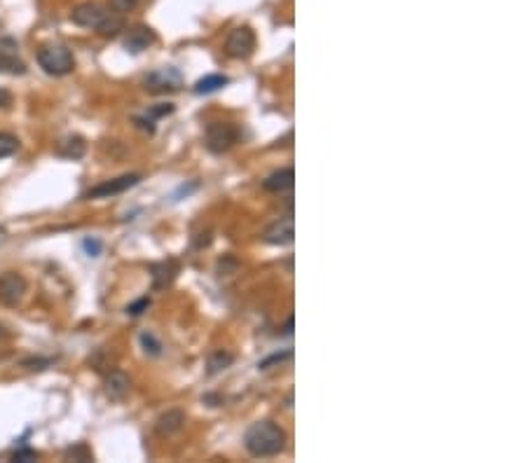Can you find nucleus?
<instances>
[{
	"mask_svg": "<svg viewBox=\"0 0 527 463\" xmlns=\"http://www.w3.org/2000/svg\"><path fill=\"white\" fill-rule=\"evenodd\" d=\"M244 447L251 456H258V459L277 456L286 447V433L274 421H255L244 433Z\"/></svg>",
	"mask_w": 527,
	"mask_h": 463,
	"instance_id": "nucleus-1",
	"label": "nucleus"
},
{
	"mask_svg": "<svg viewBox=\"0 0 527 463\" xmlns=\"http://www.w3.org/2000/svg\"><path fill=\"white\" fill-rule=\"evenodd\" d=\"M288 358H291V351H284V353H272V356H269V358L260 360L258 368H260V370H267V368H272V365H277V363H284V360H288Z\"/></svg>",
	"mask_w": 527,
	"mask_h": 463,
	"instance_id": "nucleus-26",
	"label": "nucleus"
},
{
	"mask_svg": "<svg viewBox=\"0 0 527 463\" xmlns=\"http://www.w3.org/2000/svg\"><path fill=\"white\" fill-rule=\"evenodd\" d=\"M38 63H40V68L47 75L63 77V75L73 73L75 56L66 44L52 42V44H42V47L38 49Z\"/></svg>",
	"mask_w": 527,
	"mask_h": 463,
	"instance_id": "nucleus-2",
	"label": "nucleus"
},
{
	"mask_svg": "<svg viewBox=\"0 0 527 463\" xmlns=\"http://www.w3.org/2000/svg\"><path fill=\"white\" fill-rule=\"evenodd\" d=\"M108 17V12L99 3H80L78 8L70 12V22L82 26V29H99L101 22Z\"/></svg>",
	"mask_w": 527,
	"mask_h": 463,
	"instance_id": "nucleus-8",
	"label": "nucleus"
},
{
	"mask_svg": "<svg viewBox=\"0 0 527 463\" xmlns=\"http://www.w3.org/2000/svg\"><path fill=\"white\" fill-rule=\"evenodd\" d=\"M293 180H295V173L291 166H288V169H279V171H274L272 176H267L265 183H262V188H265L267 192H274V195H281V192L293 188Z\"/></svg>",
	"mask_w": 527,
	"mask_h": 463,
	"instance_id": "nucleus-13",
	"label": "nucleus"
},
{
	"mask_svg": "<svg viewBox=\"0 0 527 463\" xmlns=\"http://www.w3.org/2000/svg\"><path fill=\"white\" fill-rule=\"evenodd\" d=\"M141 183V176L139 173H125V176H118V178H111V180H104V183L94 185L92 190L87 192V199H101V197H115V195H122V192L132 190L134 185Z\"/></svg>",
	"mask_w": 527,
	"mask_h": 463,
	"instance_id": "nucleus-6",
	"label": "nucleus"
},
{
	"mask_svg": "<svg viewBox=\"0 0 527 463\" xmlns=\"http://www.w3.org/2000/svg\"><path fill=\"white\" fill-rule=\"evenodd\" d=\"M19 150V138L12 136V133H0V159L10 157Z\"/></svg>",
	"mask_w": 527,
	"mask_h": 463,
	"instance_id": "nucleus-21",
	"label": "nucleus"
},
{
	"mask_svg": "<svg viewBox=\"0 0 527 463\" xmlns=\"http://www.w3.org/2000/svg\"><path fill=\"white\" fill-rule=\"evenodd\" d=\"M183 423H185V414H183V412L181 409H169V412H164V414L157 419L155 430L162 437H169L173 433H178V430L183 428Z\"/></svg>",
	"mask_w": 527,
	"mask_h": 463,
	"instance_id": "nucleus-12",
	"label": "nucleus"
},
{
	"mask_svg": "<svg viewBox=\"0 0 527 463\" xmlns=\"http://www.w3.org/2000/svg\"><path fill=\"white\" fill-rule=\"evenodd\" d=\"M176 276V265L173 262H159V265H152V286L164 288L169 286Z\"/></svg>",
	"mask_w": 527,
	"mask_h": 463,
	"instance_id": "nucleus-18",
	"label": "nucleus"
},
{
	"mask_svg": "<svg viewBox=\"0 0 527 463\" xmlns=\"http://www.w3.org/2000/svg\"><path fill=\"white\" fill-rule=\"evenodd\" d=\"M255 49V35L249 26H237L235 31H230L228 40H225V51L233 59H246L253 54Z\"/></svg>",
	"mask_w": 527,
	"mask_h": 463,
	"instance_id": "nucleus-5",
	"label": "nucleus"
},
{
	"mask_svg": "<svg viewBox=\"0 0 527 463\" xmlns=\"http://www.w3.org/2000/svg\"><path fill=\"white\" fill-rule=\"evenodd\" d=\"M233 363H235V356H233V353H228V351H223V349H216V351L209 356V360H207V375L214 377V375H218V372L228 370Z\"/></svg>",
	"mask_w": 527,
	"mask_h": 463,
	"instance_id": "nucleus-16",
	"label": "nucleus"
},
{
	"mask_svg": "<svg viewBox=\"0 0 527 463\" xmlns=\"http://www.w3.org/2000/svg\"><path fill=\"white\" fill-rule=\"evenodd\" d=\"M29 291V283L22 274L17 272H5L0 276V302H5L8 307H15L24 300V295Z\"/></svg>",
	"mask_w": 527,
	"mask_h": 463,
	"instance_id": "nucleus-7",
	"label": "nucleus"
},
{
	"mask_svg": "<svg viewBox=\"0 0 527 463\" xmlns=\"http://www.w3.org/2000/svg\"><path fill=\"white\" fill-rule=\"evenodd\" d=\"M145 89L150 94H166V92H178L183 85V77L176 68L166 66V68H157L152 70L150 75H145L143 80Z\"/></svg>",
	"mask_w": 527,
	"mask_h": 463,
	"instance_id": "nucleus-4",
	"label": "nucleus"
},
{
	"mask_svg": "<svg viewBox=\"0 0 527 463\" xmlns=\"http://www.w3.org/2000/svg\"><path fill=\"white\" fill-rule=\"evenodd\" d=\"M3 236H5V229H3V227H0V239H3Z\"/></svg>",
	"mask_w": 527,
	"mask_h": 463,
	"instance_id": "nucleus-31",
	"label": "nucleus"
},
{
	"mask_svg": "<svg viewBox=\"0 0 527 463\" xmlns=\"http://www.w3.org/2000/svg\"><path fill=\"white\" fill-rule=\"evenodd\" d=\"M157 40L155 31L150 29V26H134V29L127 31L125 35V49L132 51V54H139V51H143L150 47L152 42Z\"/></svg>",
	"mask_w": 527,
	"mask_h": 463,
	"instance_id": "nucleus-9",
	"label": "nucleus"
},
{
	"mask_svg": "<svg viewBox=\"0 0 527 463\" xmlns=\"http://www.w3.org/2000/svg\"><path fill=\"white\" fill-rule=\"evenodd\" d=\"M26 63L22 59H17L12 51L0 49V73H10V75H24L26 73Z\"/></svg>",
	"mask_w": 527,
	"mask_h": 463,
	"instance_id": "nucleus-17",
	"label": "nucleus"
},
{
	"mask_svg": "<svg viewBox=\"0 0 527 463\" xmlns=\"http://www.w3.org/2000/svg\"><path fill=\"white\" fill-rule=\"evenodd\" d=\"M148 307H150V298H141L134 302V304L127 307V314H129V316H141L143 311H148Z\"/></svg>",
	"mask_w": 527,
	"mask_h": 463,
	"instance_id": "nucleus-27",
	"label": "nucleus"
},
{
	"mask_svg": "<svg viewBox=\"0 0 527 463\" xmlns=\"http://www.w3.org/2000/svg\"><path fill=\"white\" fill-rule=\"evenodd\" d=\"M237 138H239V129H237L233 122H211L207 127V133H204L209 152L214 154L230 150V147L237 143Z\"/></svg>",
	"mask_w": 527,
	"mask_h": 463,
	"instance_id": "nucleus-3",
	"label": "nucleus"
},
{
	"mask_svg": "<svg viewBox=\"0 0 527 463\" xmlns=\"http://www.w3.org/2000/svg\"><path fill=\"white\" fill-rule=\"evenodd\" d=\"M228 77L225 75H221V73H214V75H207V77H202V80H197L195 82V87H192V92L195 94H214V92H218L221 87H225L228 85Z\"/></svg>",
	"mask_w": 527,
	"mask_h": 463,
	"instance_id": "nucleus-15",
	"label": "nucleus"
},
{
	"mask_svg": "<svg viewBox=\"0 0 527 463\" xmlns=\"http://www.w3.org/2000/svg\"><path fill=\"white\" fill-rule=\"evenodd\" d=\"M22 365L26 370H45L47 365H52V360H49V358H26Z\"/></svg>",
	"mask_w": 527,
	"mask_h": 463,
	"instance_id": "nucleus-29",
	"label": "nucleus"
},
{
	"mask_svg": "<svg viewBox=\"0 0 527 463\" xmlns=\"http://www.w3.org/2000/svg\"><path fill=\"white\" fill-rule=\"evenodd\" d=\"M169 113H173V106L171 103H159V106H155V108H150V111L145 113V117L148 120H159V117H164V115H169Z\"/></svg>",
	"mask_w": 527,
	"mask_h": 463,
	"instance_id": "nucleus-25",
	"label": "nucleus"
},
{
	"mask_svg": "<svg viewBox=\"0 0 527 463\" xmlns=\"http://www.w3.org/2000/svg\"><path fill=\"white\" fill-rule=\"evenodd\" d=\"M141 346H143V351L148 353V356H159V353H162V342H159V339L155 337V334H152V332H141Z\"/></svg>",
	"mask_w": 527,
	"mask_h": 463,
	"instance_id": "nucleus-20",
	"label": "nucleus"
},
{
	"mask_svg": "<svg viewBox=\"0 0 527 463\" xmlns=\"http://www.w3.org/2000/svg\"><path fill=\"white\" fill-rule=\"evenodd\" d=\"M12 106V94L8 92V89H0V108H10Z\"/></svg>",
	"mask_w": 527,
	"mask_h": 463,
	"instance_id": "nucleus-30",
	"label": "nucleus"
},
{
	"mask_svg": "<svg viewBox=\"0 0 527 463\" xmlns=\"http://www.w3.org/2000/svg\"><path fill=\"white\" fill-rule=\"evenodd\" d=\"M56 152H59L61 157H66V159H80V157H85L87 143H85V138L82 136H66L59 145H56Z\"/></svg>",
	"mask_w": 527,
	"mask_h": 463,
	"instance_id": "nucleus-14",
	"label": "nucleus"
},
{
	"mask_svg": "<svg viewBox=\"0 0 527 463\" xmlns=\"http://www.w3.org/2000/svg\"><path fill=\"white\" fill-rule=\"evenodd\" d=\"M295 236L293 232V218H279L277 222H272L269 227L265 229V234H262V239L267 243H272V246H286V243H291Z\"/></svg>",
	"mask_w": 527,
	"mask_h": 463,
	"instance_id": "nucleus-10",
	"label": "nucleus"
},
{
	"mask_svg": "<svg viewBox=\"0 0 527 463\" xmlns=\"http://www.w3.org/2000/svg\"><path fill=\"white\" fill-rule=\"evenodd\" d=\"M129 389H132V382L122 370H111L104 379V391L111 400H122V398H127Z\"/></svg>",
	"mask_w": 527,
	"mask_h": 463,
	"instance_id": "nucleus-11",
	"label": "nucleus"
},
{
	"mask_svg": "<svg viewBox=\"0 0 527 463\" xmlns=\"http://www.w3.org/2000/svg\"><path fill=\"white\" fill-rule=\"evenodd\" d=\"M108 5H111V10L115 15H127V12H132L134 8L139 5V0H108Z\"/></svg>",
	"mask_w": 527,
	"mask_h": 463,
	"instance_id": "nucleus-23",
	"label": "nucleus"
},
{
	"mask_svg": "<svg viewBox=\"0 0 527 463\" xmlns=\"http://www.w3.org/2000/svg\"><path fill=\"white\" fill-rule=\"evenodd\" d=\"M38 456H40V454H38V452H36V449H29V447H22V449H17V452H15V454H12V456H10V459H12V461H22V463H24V461H36V459H38Z\"/></svg>",
	"mask_w": 527,
	"mask_h": 463,
	"instance_id": "nucleus-28",
	"label": "nucleus"
},
{
	"mask_svg": "<svg viewBox=\"0 0 527 463\" xmlns=\"http://www.w3.org/2000/svg\"><path fill=\"white\" fill-rule=\"evenodd\" d=\"M125 29V22H122V15H115V12H108V17L101 22V26L96 31H99L104 38H115L120 33V31Z\"/></svg>",
	"mask_w": 527,
	"mask_h": 463,
	"instance_id": "nucleus-19",
	"label": "nucleus"
},
{
	"mask_svg": "<svg viewBox=\"0 0 527 463\" xmlns=\"http://www.w3.org/2000/svg\"><path fill=\"white\" fill-rule=\"evenodd\" d=\"M101 248L104 246H101V241L96 239V236H85V239H82V250H85L89 257H99Z\"/></svg>",
	"mask_w": 527,
	"mask_h": 463,
	"instance_id": "nucleus-24",
	"label": "nucleus"
},
{
	"mask_svg": "<svg viewBox=\"0 0 527 463\" xmlns=\"http://www.w3.org/2000/svg\"><path fill=\"white\" fill-rule=\"evenodd\" d=\"M0 337H3V327H0Z\"/></svg>",
	"mask_w": 527,
	"mask_h": 463,
	"instance_id": "nucleus-32",
	"label": "nucleus"
},
{
	"mask_svg": "<svg viewBox=\"0 0 527 463\" xmlns=\"http://www.w3.org/2000/svg\"><path fill=\"white\" fill-rule=\"evenodd\" d=\"M66 459H73V461H92L94 456H92V452H89V447L85 445V442H80V445L66 449Z\"/></svg>",
	"mask_w": 527,
	"mask_h": 463,
	"instance_id": "nucleus-22",
	"label": "nucleus"
}]
</instances>
